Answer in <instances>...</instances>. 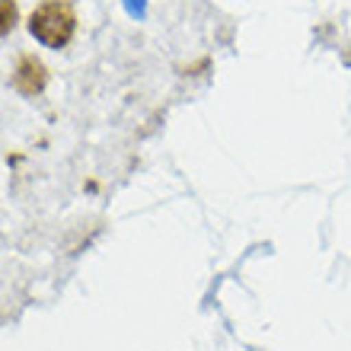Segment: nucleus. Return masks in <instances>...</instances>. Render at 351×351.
<instances>
[{"instance_id": "obj_1", "label": "nucleus", "mask_w": 351, "mask_h": 351, "mask_svg": "<svg viewBox=\"0 0 351 351\" xmlns=\"http://www.w3.org/2000/svg\"><path fill=\"white\" fill-rule=\"evenodd\" d=\"M80 16L71 0H42L29 13V36L45 48H67L77 36Z\"/></svg>"}, {"instance_id": "obj_2", "label": "nucleus", "mask_w": 351, "mask_h": 351, "mask_svg": "<svg viewBox=\"0 0 351 351\" xmlns=\"http://www.w3.org/2000/svg\"><path fill=\"white\" fill-rule=\"evenodd\" d=\"M48 77H51V71H48L45 61L38 55H32V51H23V55L13 61L10 84H13V90H16L23 99H36V96L45 93Z\"/></svg>"}, {"instance_id": "obj_3", "label": "nucleus", "mask_w": 351, "mask_h": 351, "mask_svg": "<svg viewBox=\"0 0 351 351\" xmlns=\"http://www.w3.org/2000/svg\"><path fill=\"white\" fill-rule=\"evenodd\" d=\"M0 10H3V26H0V32H3V36H10V32H13V26H16V19H19L16 0H0Z\"/></svg>"}]
</instances>
